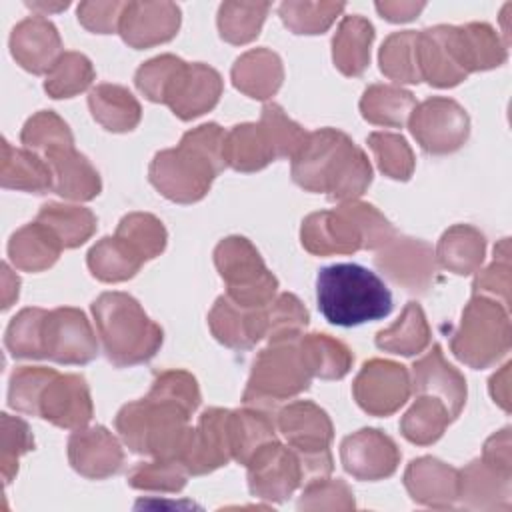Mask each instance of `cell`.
I'll return each instance as SVG.
<instances>
[{
  "mask_svg": "<svg viewBox=\"0 0 512 512\" xmlns=\"http://www.w3.org/2000/svg\"><path fill=\"white\" fill-rule=\"evenodd\" d=\"M0 180L4 188L44 194L54 190V174L50 164L32 150H18L2 140Z\"/></svg>",
  "mask_w": 512,
  "mask_h": 512,
  "instance_id": "cell-27",
  "label": "cell"
},
{
  "mask_svg": "<svg viewBox=\"0 0 512 512\" xmlns=\"http://www.w3.org/2000/svg\"><path fill=\"white\" fill-rule=\"evenodd\" d=\"M344 8L342 2H282L278 14L294 34H322Z\"/></svg>",
  "mask_w": 512,
  "mask_h": 512,
  "instance_id": "cell-46",
  "label": "cell"
},
{
  "mask_svg": "<svg viewBox=\"0 0 512 512\" xmlns=\"http://www.w3.org/2000/svg\"><path fill=\"white\" fill-rule=\"evenodd\" d=\"M414 390L418 394H430L444 402L450 416L456 418L466 400V382L458 370H454L442 356L438 344L420 358L414 366Z\"/></svg>",
  "mask_w": 512,
  "mask_h": 512,
  "instance_id": "cell-25",
  "label": "cell"
},
{
  "mask_svg": "<svg viewBox=\"0 0 512 512\" xmlns=\"http://www.w3.org/2000/svg\"><path fill=\"white\" fill-rule=\"evenodd\" d=\"M58 372L52 368L42 366H20L10 376V388H8V404L24 414L38 416V402L48 386V382Z\"/></svg>",
  "mask_w": 512,
  "mask_h": 512,
  "instance_id": "cell-50",
  "label": "cell"
},
{
  "mask_svg": "<svg viewBox=\"0 0 512 512\" xmlns=\"http://www.w3.org/2000/svg\"><path fill=\"white\" fill-rule=\"evenodd\" d=\"M352 392L362 410L372 416H388L408 400L410 376L406 366L376 358L362 366Z\"/></svg>",
  "mask_w": 512,
  "mask_h": 512,
  "instance_id": "cell-13",
  "label": "cell"
},
{
  "mask_svg": "<svg viewBox=\"0 0 512 512\" xmlns=\"http://www.w3.org/2000/svg\"><path fill=\"white\" fill-rule=\"evenodd\" d=\"M274 440V424L268 412L258 408L230 412V448L232 458L248 464L252 454L266 442Z\"/></svg>",
  "mask_w": 512,
  "mask_h": 512,
  "instance_id": "cell-40",
  "label": "cell"
},
{
  "mask_svg": "<svg viewBox=\"0 0 512 512\" xmlns=\"http://www.w3.org/2000/svg\"><path fill=\"white\" fill-rule=\"evenodd\" d=\"M230 458V410L208 408L202 412L198 428L190 430L178 462L190 474H204L224 466Z\"/></svg>",
  "mask_w": 512,
  "mask_h": 512,
  "instance_id": "cell-15",
  "label": "cell"
},
{
  "mask_svg": "<svg viewBox=\"0 0 512 512\" xmlns=\"http://www.w3.org/2000/svg\"><path fill=\"white\" fill-rule=\"evenodd\" d=\"M214 262L228 286L226 296L234 304L262 308L274 300L278 280L266 270L258 250L246 238H224L214 250Z\"/></svg>",
  "mask_w": 512,
  "mask_h": 512,
  "instance_id": "cell-9",
  "label": "cell"
},
{
  "mask_svg": "<svg viewBox=\"0 0 512 512\" xmlns=\"http://www.w3.org/2000/svg\"><path fill=\"white\" fill-rule=\"evenodd\" d=\"M182 62L184 60H180L172 54H162V56H156V58L148 60L136 72L134 80H136L138 90L146 98H150L152 102H162L166 86L174 78V74H176V70L180 68Z\"/></svg>",
  "mask_w": 512,
  "mask_h": 512,
  "instance_id": "cell-54",
  "label": "cell"
},
{
  "mask_svg": "<svg viewBox=\"0 0 512 512\" xmlns=\"http://www.w3.org/2000/svg\"><path fill=\"white\" fill-rule=\"evenodd\" d=\"M424 2H376V10L390 22H408L424 10Z\"/></svg>",
  "mask_w": 512,
  "mask_h": 512,
  "instance_id": "cell-58",
  "label": "cell"
},
{
  "mask_svg": "<svg viewBox=\"0 0 512 512\" xmlns=\"http://www.w3.org/2000/svg\"><path fill=\"white\" fill-rule=\"evenodd\" d=\"M38 222L48 226L62 248H76L84 244L96 230V218L88 208L66 206V204H44L38 212Z\"/></svg>",
  "mask_w": 512,
  "mask_h": 512,
  "instance_id": "cell-39",
  "label": "cell"
},
{
  "mask_svg": "<svg viewBox=\"0 0 512 512\" xmlns=\"http://www.w3.org/2000/svg\"><path fill=\"white\" fill-rule=\"evenodd\" d=\"M224 162L240 172H254L270 164L276 150L260 124H240L234 126L224 136Z\"/></svg>",
  "mask_w": 512,
  "mask_h": 512,
  "instance_id": "cell-31",
  "label": "cell"
},
{
  "mask_svg": "<svg viewBox=\"0 0 512 512\" xmlns=\"http://www.w3.org/2000/svg\"><path fill=\"white\" fill-rule=\"evenodd\" d=\"M416 102L408 90L392 84H372L360 100L362 116L380 126H402L410 118Z\"/></svg>",
  "mask_w": 512,
  "mask_h": 512,
  "instance_id": "cell-36",
  "label": "cell"
},
{
  "mask_svg": "<svg viewBox=\"0 0 512 512\" xmlns=\"http://www.w3.org/2000/svg\"><path fill=\"white\" fill-rule=\"evenodd\" d=\"M22 144L36 152L38 156H42L44 160L64 148H72V134L66 126V122H62L54 112L50 110H42L38 114H34L22 128L20 134Z\"/></svg>",
  "mask_w": 512,
  "mask_h": 512,
  "instance_id": "cell-45",
  "label": "cell"
},
{
  "mask_svg": "<svg viewBox=\"0 0 512 512\" xmlns=\"http://www.w3.org/2000/svg\"><path fill=\"white\" fill-rule=\"evenodd\" d=\"M292 178L304 190L350 202L368 188L372 168L366 154L344 132L322 128L308 134L294 156Z\"/></svg>",
  "mask_w": 512,
  "mask_h": 512,
  "instance_id": "cell-1",
  "label": "cell"
},
{
  "mask_svg": "<svg viewBox=\"0 0 512 512\" xmlns=\"http://www.w3.org/2000/svg\"><path fill=\"white\" fill-rule=\"evenodd\" d=\"M180 8L174 2H126L118 32L132 48H148L176 36Z\"/></svg>",
  "mask_w": 512,
  "mask_h": 512,
  "instance_id": "cell-20",
  "label": "cell"
},
{
  "mask_svg": "<svg viewBox=\"0 0 512 512\" xmlns=\"http://www.w3.org/2000/svg\"><path fill=\"white\" fill-rule=\"evenodd\" d=\"M44 358L58 364H86L96 352V336L78 308H56L46 312L42 324Z\"/></svg>",
  "mask_w": 512,
  "mask_h": 512,
  "instance_id": "cell-12",
  "label": "cell"
},
{
  "mask_svg": "<svg viewBox=\"0 0 512 512\" xmlns=\"http://www.w3.org/2000/svg\"><path fill=\"white\" fill-rule=\"evenodd\" d=\"M94 80V68L90 60L80 52H64L46 76L44 90L52 98H70Z\"/></svg>",
  "mask_w": 512,
  "mask_h": 512,
  "instance_id": "cell-47",
  "label": "cell"
},
{
  "mask_svg": "<svg viewBox=\"0 0 512 512\" xmlns=\"http://www.w3.org/2000/svg\"><path fill=\"white\" fill-rule=\"evenodd\" d=\"M404 484L414 500L436 504L438 498L458 496V472L436 458H418L410 462Z\"/></svg>",
  "mask_w": 512,
  "mask_h": 512,
  "instance_id": "cell-32",
  "label": "cell"
},
{
  "mask_svg": "<svg viewBox=\"0 0 512 512\" xmlns=\"http://www.w3.org/2000/svg\"><path fill=\"white\" fill-rule=\"evenodd\" d=\"M278 428L300 460L302 478L322 480L332 470V422L322 408L304 400L288 404L278 414Z\"/></svg>",
  "mask_w": 512,
  "mask_h": 512,
  "instance_id": "cell-10",
  "label": "cell"
},
{
  "mask_svg": "<svg viewBox=\"0 0 512 512\" xmlns=\"http://www.w3.org/2000/svg\"><path fill=\"white\" fill-rule=\"evenodd\" d=\"M340 456L346 472L358 480L386 478L400 462V452L394 440L374 428H364L348 436L342 442Z\"/></svg>",
  "mask_w": 512,
  "mask_h": 512,
  "instance_id": "cell-19",
  "label": "cell"
},
{
  "mask_svg": "<svg viewBox=\"0 0 512 512\" xmlns=\"http://www.w3.org/2000/svg\"><path fill=\"white\" fill-rule=\"evenodd\" d=\"M408 120L414 138L430 154L454 152L468 138V114L450 98L424 100Z\"/></svg>",
  "mask_w": 512,
  "mask_h": 512,
  "instance_id": "cell-11",
  "label": "cell"
},
{
  "mask_svg": "<svg viewBox=\"0 0 512 512\" xmlns=\"http://www.w3.org/2000/svg\"><path fill=\"white\" fill-rule=\"evenodd\" d=\"M68 458L76 472L88 478H106L114 474L124 454L116 438L104 428H88L76 430L68 440Z\"/></svg>",
  "mask_w": 512,
  "mask_h": 512,
  "instance_id": "cell-24",
  "label": "cell"
},
{
  "mask_svg": "<svg viewBox=\"0 0 512 512\" xmlns=\"http://www.w3.org/2000/svg\"><path fill=\"white\" fill-rule=\"evenodd\" d=\"M150 392L182 404L188 412H194L200 404L198 384L194 376L184 370H166L158 374Z\"/></svg>",
  "mask_w": 512,
  "mask_h": 512,
  "instance_id": "cell-56",
  "label": "cell"
},
{
  "mask_svg": "<svg viewBox=\"0 0 512 512\" xmlns=\"http://www.w3.org/2000/svg\"><path fill=\"white\" fill-rule=\"evenodd\" d=\"M48 310L24 308L6 328L4 344L14 358H44L42 324Z\"/></svg>",
  "mask_w": 512,
  "mask_h": 512,
  "instance_id": "cell-48",
  "label": "cell"
},
{
  "mask_svg": "<svg viewBox=\"0 0 512 512\" xmlns=\"http://www.w3.org/2000/svg\"><path fill=\"white\" fill-rule=\"evenodd\" d=\"M184 466L172 458H158L156 462L138 464L130 472V484L134 488L154 490H180L186 482Z\"/></svg>",
  "mask_w": 512,
  "mask_h": 512,
  "instance_id": "cell-53",
  "label": "cell"
},
{
  "mask_svg": "<svg viewBox=\"0 0 512 512\" xmlns=\"http://www.w3.org/2000/svg\"><path fill=\"white\" fill-rule=\"evenodd\" d=\"M430 342V330L422 308L416 302H408L402 316L376 336V346L392 354L412 356L422 352Z\"/></svg>",
  "mask_w": 512,
  "mask_h": 512,
  "instance_id": "cell-37",
  "label": "cell"
},
{
  "mask_svg": "<svg viewBox=\"0 0 512 512\" xmlns=\"http://www.w3.org/2000/svg\"><path fill=\"white\" fill-rule=\"evenodd\" d=\"M302 360L310 376L336 380L348 374L352 366V352L326 334H302L298 340Z\"/></svg>",
  "mask_w": 512,
  "mask_h": 512,
  "instance_id": "cell-34",
  "label": "cell"
},
{
  "mask_svg": "<svg viewBox=\"0 0 512 512\" xmlns=\"http://www.w3.org/2000/svg\"><path fill=\"white\" fill-rule=\"evenodd\" d=\"M190 414L182 404L150 392L118 412L116 430L132 452L178 460L192 430Z\"/></svg>",
  "mask_w": 512,
  "mask_h": 512,
  "instance_id": "cell-6",
  "label": "cell"
},
{
  "mask_svg": "<svg viewBox=\"0 0 512 512\" xmlns=\"http://www.w3.org/2000/svg\"><path fill=\"white\" fill-rule=\"evenodd\" d=\"M372 40L374 28L366 18L358 14L344 16L332 40L336 68L346 76H360L370 62Z\"/></svg>",
  "mask_w": 512,
  "mask_h": 512,
  "instance_id": "cell-29",
  "label": "cell"
},
{
  "mask_svg": "<svg viewBox=\"0 0 512 512\" xmlns=\"http://www.w3.org/2000/svg\"><path fill=\"white\" fill-rule=\"evenodd\" d=\"M260 126L266 130L278 158H294L308 138V134L292 122L278 104H266L262 108Z\"/></svg>",
  "mask_w": 512,
  "mask_h": 512,
  "instance_id": "cell-52",
  "label": "cell"
},
{
  "mask_svg": "<svg viewBox=\"0 0 512 512\" xmlns=\"http://www.w3.org/2000/svg\"><path fill=\"white\" fill-rule=\"evenodd\" d=\"M28 8L32 10H42V16H46L44 12H58V10H64L68 8V2H60V4H46V2H28Z\"/></svg>",
  "mask_w": 512,
  "mask_h": 512,
  "instance_id": "cell-60",
  "label": "cell"
},
{
  "mask_svg": "<svg viewBox=\"0 0 512 512\" xmlns=\"http://www.w3.org/2000/svg\"><path fill=\"white\" fill-rule=\"evenodd\" d=\"M220 92L222 80L214 68L200 62H182L170 80L162 102L182 120H190L208 112L218 102Z\"/></svg>",
  "mask_w": 512,
  "mask_h": 512,
  "instance_id": "cell-17",
  "label": "cell"
},
{
  "mask_svg": "<svg viewBox=\"0 0 512 512\" xmlns=\"http://www.w3.org/2000/svg\"><path fill=\"white\" fill-rule=\"evenodd\" d=\"M450 420L452 416L444 406V402L436 396L426 394V396H420L416 404L404 414L400 422V430L406 440L424 446V444L436 442Z\"/></svg>",
  "mask_w": 512,
  "mask_h": 512,
  "instance_id": "cell-41",
  "label": "cell"
},
{
  "mask_svg": "<svg viewBox=\"0 0 512 512\" xmlns=\"http://www.w3.org/2000/svg\"><path fill=\"white\" fill-rule=\"evenodd\" d=\"M416 36L414 30L390 34L380 48V70L396 80L416 84L422 80L418 58H416Z\"/></svg>",
  "mask_w": 512,
  "mask_h": 512,
  "instance_id": "cell-44",
  "label": "cell"
},
{
  "mask_svg": "<svg viewBox=\"0 0 512 512\" xmlns=\"http://www.w3.org/2000/svg\"><path fill=\"white\" fill-rule=\"evenodd\" d=\"M10 52L14 60L32 74L50 72L64 54L56 26L42 14L24 18L10 34Z\"/></svg>",
  "mask_w": 512,
  "mask_h": 512,
  "instance_id": "cell-21",
  "label": "cell"
},
{
  "mask_svg": "<svg viewBox=\"0 0 512 512\" xmlns=\"http://www.w3.org/2000/svg\"><path fill=\"white\" fill-rule=\"evenodd\" d=\"M224 136L218 124H204L184 134L172 150H162L150 164V182L174 202L200 200L214 176L226 166Z\"/></svg>",
  "mask_w": 512,
  "mask_h": 512,
  "instance_id": "cell-2",
  "label": "cell"
},
{
  "mask_svg": "<svg viewBox=\"0 0 512 512\" xmlns=\"http://www.w3.org/2000/svg\"><path fill=\"white\" fill-rule=\"evenodd\" d=\"M300 336L270 340V346L258 354L242 396L246 406L268 412L310 386L312 376L300 354Z\"/></svg>",
  "mask_w": 512,
  "mask_h": 512,
  "instance_id": "cell-7",
  "label": "cell"
},
{
  "mask_svg": "<svg viewBox=\"0 0 512 512\" xmlns=\"http://www.w3.org/2000/svg\"><path fill=\"white\" fill-rule=\"evenodd\" d=\"M208 324L216 340L230 348H252L268 332L266 306L242 308L228 296H220L208 316Z\"/></svg>",
  "mask_w": 512,
  "mask_h": 512,
  "instance_id": "cell-23",
  "label": "cell"
},
{
  "mask_svg": "<svg viewBox=\"0 0 512 512\" xmlns=\"http://www.w3.org/2000/svg\"><path fill=\"white\" fill-rule=\"evenodd\" d=\"M248 480L252 494L284 500L302 480L300 460L294 450L270 440L262 444L248 460Z\"/></svg>",
  "mask_w": 512,
  "mask_h": 512,
  "instance_id": "cell-16",
  "label": "cell"
},
{
  "mask_svg": "<svg viewBox=\"0 0 512 512\" xmlns=\"http://www.w3.org/2000/svg\"><path fill=\"white\" fill-rule=\"evenodd\" d=\"M368 144L376 156L378 168L394 180H408L414 168V156L410 146L400 134L374 132L368 138Z\"/></svg>",
  "mask_w": 512,
  "mask_h": 512,
  "instance_id": "cell-51",
  "label": "cell"
},
{
  "mask_svg": "<svg viewBox=\"0 0 512 512\" xmlns=\"http://www.w3.org/2000/svg\"><path fill=\"white\" fill-rule=\"evenodd\" d=\"M316 302L320 314L342 328L374 322L392 312V292L384 280L354 262L330 264L318 272Z\"/></svg>",
  "mask_w": 512,
  "mask_h": 512,
  "instance_id": "cell-3",
  "label": "cell"
},
{
  "mask_svg": "<svg viewBox=\"0 0 512 512\" xmlns=\"http://www.w3.org/2000/svg\"><path fill=\"white\" fill-rule=\"evenodd\" d=\"M458 38L468 72L500 66L506 58V48L500 44L496 32L488 24L472 22L458 26Z\"/></svg>",
  "mask_w": 512,
  "mask_h": 512,
  "instance_id": "cell-42",
  "label": "cell"
},
{
  "mask_svg": "<svg viewBox=\"0 0 512 512\" xmlns=\"http://www.w3.org/2000/svg\"><path fill=\"white\" fill-rule=\"evenodd\" d=\"M92 312L104 352L114 366L146 362L162 344V328L130 294L104 292L94 300Z\"/></svg>",
  "mask_w": 512,
  "mask_h": 512,
  "instance_id": "cell-5",
  "label": "cell"
},
{
  "mask_svg": "<svg viewBox=\"0 0 512 512\" xmlns=\"http://www.w3.org/2000/svg\"><path fill=\"white\" fill-rule=\"evenodd\" d=\"M438 260L454 274L474 272L484 258V236L472 226H452L438 242Z\"/></svg>",
  "mask_w": 512,
  "mask_h": 512,
  "instance_id": "cell-38",
  "label": "cell"
},
{
  "mask_svg": "<svg viewBox=\"0 0 512 512\" xmlns=\"http://www.w3.org/2000/svg\"><path fill=\"white\" fill-rule=\"evenodd\" d=\"M432 256V248L426 242L398 238L376 256V266L408 292L424 294L434 284L436 266Z\"/></svg>",
  "mask_w": 512,
  "mask_h": 512,
  "instance_id": "cell-18",
  "label": "cell"
},
{
  "mask_svg": "<svg viewBox=\"0 0 512 512\" xmlns=\"http://www.w3.org/2000/svg\"><path fill=\"white\" fill-rule=\"evenodd\" d=\"M2 276H4V300H2V308H8V306L12 304V300L18 298L20 280L10 272L8 264H2Z\"/></svg>",
  "mask_w": 512,
  "mask_h": 512,
  "instance_id": "cell-59",
  "label": "cell"
},
{
  "mask_svg": "<svg viewBox=\"0 0 512 512\" xmlns=\"http://www.w3.org/2000/svg\"><path fill=\"white\" fill-rule=\"evenodd\" d=\"M88 104L92 116L112 132L132 130L140 122V104L138 100L122 86L100 84L90 96Z\"/></svg>",
  "mask_w": 512,
  "mask_h": 512,
  "instance_id": "cell-33",
  "label": "cell"
},
{
  "mask_svg": "<svg viewBox=\"0 0 512 512\" xmlns=\"http://www.w3.org/2000/svg\"><path fill=\"white\" fill-rule=\"evenodd\" d=\"M116 236L126 240L144 260L158 256L166 246V230L152 214L134 212L120 220Z\"/></svg>",
  "mask_w": 512,
  "mask_h": 512,
  "instance_id": "cell-49",
  "label": "cell"
},
{
  "mask_svg": "<svg viewBox=\"0 0 512 512\" xmlns=\"http://www.w3.org/2000/svg\"><path fill=\"white\" fill-rule=\"evenodd\" d=\"M38 416L60 428H82L92 418L86 380L78 374H56L38 402Z\"/></svg>",
  "mask_w": 512,
  "mask_h": 512,
  "instance_id": "cell-22",
  "label": "cell"
},
{
  "mask_svg": "<svg viewBox=\"0 0 512 512\" xmlns=\"http://www.w3.org/2000/svg\"><path fill=\"white\" fill-rule=\"evenodd\" d=\"M46 162L54 174L56 194L70 200H90L100 194L98 172L74 146L50 154Z\"/></svg>",
  "mask_w": 512,
  "mask_h": 512,
  "instance_id": "cell-30",
  "label": "cell"
},
{
  "mask_svg": "<svg viewBox=\"0 0 512 512\" xmlns=\"http://www.w3.org/2000/svg\"><path fill=\"white\" fill-rule=\"evenodd\" d=\"M32 448L34 440L28 424L20 418H12L10 414H2V474L6 482H10L18 470L20 454Z\"/></svg>",
  "mask_w": 512,
  "mask_h": 512,
  "instance_id": "cell-55",
  "label": "cell"
},
{
  "mask_svg": "<svg viewBox=\"0 0 512 512\" xmlns=\"http://www.w3.org/2000/svg\"><path fill=\"white\" fill-rule=\"evenodd\" d=\"M392 224L370 204L344 202L336 210L310 214L302 224V244L318 256L380 248L394 238Z\"/></svg>",
  "mask_w": 512,
  "mask_h": 512,
  "instance_id": "cell-4",
  "label": "cell"
},
{
  "mask_svg": "<svg viewBox=\"0 0 512 512\" xmlns=\"http://www.w3.org/2000/svg\"><path fill=\"white\" fill-rule=\"evenodd\" d=\"M126 2H80L78 22L98 34H110L118 28Z\"/></svg>",
  "mask_w": 512,
  "mask_h": 512,
  "instance_id": "cell-57",
  "label": "cell"
},
{
  "mask_svg": "<svg viewBox=\"0 0 512 512\" xmlns=\"http://www.w3.org/2000/svg\"><path fill=\"white\" fill-rule=\"evenodd\" d=\"M270 10L268 2H224L218 10L220 36L230 44L254 40Z\"/></svg>",
  "mask_w": 512,
  "mask_h": 512,
  "instance_id": "cell-43",
  "label": "cell"
},
{
  "mask_svg": "<svg viewBox=\"0 0 512 512\" xmlns=\"http://www.w3.org/2000/svg\"><path fill=\"white\" fill-rule=\"evenodd\" d=\"M416 58L422 80H428L432 86H456L468 76L456 26H434L418 32Z\"/></svg>",
  "mask_w": 512,
  "mask_h": 512,
  "instance_id": "cell-14",
  "label": "cell"
},
{
  "mask_svg": "<svg viewBox=\"0 0 512 512\" xmlns=\"http://www.w3.org/2000/svg\"><path fill=\"white\" fill-rule=\"evenodd\" d=\"M282 62L268 48H256L242 54L232 66V82L250 98L266 100L282 84Z\"/></svg>",
  "mask_w": 512,
  "mask_h": 512,
  "instance_id": "cell-26",
  "label": "cell"
},
{
  "mask_svg": "<svg viewBox=\"0 0 512 512\" xmlns=\"http://www.w3.org/2000/svg\"><path fill=\"white\" fill-rule=\"evenodd\" d=\"M60 250L62 244L56 234L38 220L14 232L8 242V256L12 264L26 272L50 268L58 260Z\"/></svg>",
  "mask_w": 512,
  "mask_h": 512,
  "instance_id": "cell-28",
  "label": "cell"
},
{
  "mask_svg": "<svg viewBox=\"0 0 512 512\" xmlns=\"http://www.w3.org/2000/svg\"><path fill=\"white\" fill-rule=\"evenodd\" d=\"M144 258L122 238L106 236L88 252V268L98 280L120 282L132 278Z\"/></svg>",
  "mask_w": 512,
  "mask_h": 512,
  "instance_id": "cell-35",
  "label": "cell"
},
{
  "mask_svg": "<svg viewBox=\"0 0 512 512\" xmlns=\"http://www.w3.org/2000/svg\"><path fill=\"white\" fill-rule=\"evenodd\" d=\"M508 346L510 324L506 308L482 294H474L462 314L460 328L450 340L454 356L472 368H486L504 356Z\"/></svg>",
  "mask_w": 512,
  "mask_h": 512,
  "instance_id": "cell-8",
  "label": "cell"
}]
</instances>
